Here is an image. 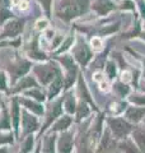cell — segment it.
Instances as JSON below:
<instances>
[{
    "label": "cell",
    "instance_id": "cell-15",
    "mask_svg": "<svg viewBox=\"0 0 145 153\" xmlns=\"http://www.w3.org/2000/svg\"><path fill=\"white\" fill-rule=\"evenodd\" d=\"M141 37H143V38H145V32H144V33H141Z\"/></svg>",
    "mask_w": 145,
    "mask_h": 153
},
{
    "label": "cell",
    "instance_id": "cell-12",
    "mask_svg": "<svg viewBox=\"0 0 145 153\" xmlns=\"http://www.w3.org/2000/svg\"><path fill=\"white\" fill-rule=\"evenodd\" d=\"M46 26H47V22L46 21H40V22L37 23V28H38V30H45Z\"/></svg>",
    "mask_w": 145,
    "mask_h": 153
},
{
    "label": "cell",
    "instance_id": "cell-7",
    "mask_svg": "<svg viewBox=\"0 0 145 153\" xmlns=\"http://www.w3.org/2000/svg\"><path fill=\"white\" fill-rule=\"evenodd\" d=\"M115 89L117 91L118 94L122 96V97L125 94H127V92H129V87H127V85H125L124 83H116L115 84Z\"/></svg>",
    "mask_w": 145,
    "mask_h": 153
},
{
    "label": "cell",
    "instance_id": "cell-10",
    "mask_svg": "<svg viewBox=\"0 0 145 153\" xmlns=\"http://www.w3.org/2000/svg\"><path fill=\"white\" fill-rule=\"evenodd\" d=\"M92 47H93L94 50H101L102 49V46H103V44H102V41H101V38L99 37H94L93 40H92Z\"/></svg>",
    "mask_w": 145,
    "mask_h": 153
},
{
    "label": "cell",
    "instance_id": "cell-2",
    "mask_svg": "<svg viewBox=\"0 0 145 153\" xmlns=\"http://www.w3.org/2000/svg\"><path fill=\"white\" fill-rule=\"evenodd\" d=\"M93 8L101 16H106L107 13L115 9V3L112 0H95V3L93 4Z\"/></svg>",
    "mask_w": 145,
    "mask_h": 153
},
{
    "label": "cell",
    "instance_id": "cell-14",
    "mask_svg": "<svg viewBox=\"0 0 145 153\" xmlns=\"http://www.w3.org/2000/svg\"><path fill=\"white\" fill-rule=\"evenodd\" d=\"M122 80H124V82H127V80H130V73H129V71H124V73H122Z\"/></svg>",
    "mask_w": 145,
    "mask_h": 153
},
{
    "label": "cell",
    "instance_id": "cell-1",
    "mask_svg": "<svg viewBox=\"0 0 145 153\" xmlns=\"http://www.w3.org/2000/svg\"><path fill=\"white\" fill-rule=\"evenodd\" d=\"M109 126L113 135L118 139H122L131 131V125L124 119H112L109 120Z\"/></svg>",
    "mask_w": 145,
    "mask_h": 153
},
{
    "label": "cell",
    "instance_id": "cell-11",
    "mask_svg": "<svg viewBox=\"0 0 145 153\" xmlns=\"http://www.w3.org/2000/svg\"><path fill=\"white\" fill-rule=\"evenodd\" d=\"M17 4H18V7L21 8L22 10H24V9L28 8V3L24 1V0H17Z\"/></svg>",
    "mask_w": 145,
    "mask_h": 153
},
{
    "label": "cell",
    "instance_id": "cell-6",
    "mask_svg": "<svg viewBox=\"0 0 145 153\" xmlns=\"http://www.w3.org/2000/svg\"><path fill=\"white\" fill-rule=\"evenodd\" d=\"M122 149L126 152V153H140L138 148H135L132 146L131 142H125L124 144H122Z\"/></svg>",
    "mask_w": 145,
    "mask_h": 153
},
{
    "label": "cell",
    "instance_id": "cell-16",
    "mask_svg": "<svg viewBox=\"0 0 145 153\" xmlns=\"http://www.w3.org/2000/svg\"><path fill=\"white\" fill-rule=\"evenodd\" d=\"M144 1H145V0H144Z\"/></svg>",
    "mask_w": 145,
    "mask_h": 153
},
{
    "label": "cell",
    "instance_id": "cell-4",
    "mask_svg": "<svg viewBox=\"0 0 145 153\" xmlns=\"http://www.w3.org/2000/svg\"><path fill=\"white\" fill-rule=\"evenodd\" d=\"M134 139L139 146V149L145 153V129H136L134 131Z\"/></svg>",
    "mask_w": 145,
    "mask_h": 153
},
{
    "label": "cell",
    "instance_id": "cell-9",
    "mask_svg": "<svg viewBox=\"0 0 145 153\" xmlns=\"http://www.w3.org/2000/svg\"><path fill=\"white\" fill-rule=\"evenodd\" d=\"M107 73L109 75V78H115L116 75V65L113 61H108L107 63Z\"/></svg>",
    "mask_w": 145,
    "mask_h": 153
},
{
    "label": "cell",
    "instance_id": "cell-8",
    "mask_svg": "<svg viewBox=\"0 0 145 153\" xmlns=\"http://www.w3.org/2000/svg\"><path fill=\"white\" fill-rule=\"evenodd\" d=\"M130 101L136 103V105H145V96H140V94H134L130 97Z\"/></svg>",
    "mask_w": 145,
    "mask_h": 153
},
{
    "label": "cell",
    "instance_id": "cell-3",
    "mask_svg": "<svg viewBox=\"0 0 145 153\" xmlns=\"http://www.w3.org/2000/svg\"><path fill=\"white\" fill-rule=\"evenodd\" d=\"M145 116V108H138V107H130L126 111L127 120L132 123H138Z\"/></svg>",
    "mask_w": 145,
    "mask_h": 153
},
{
    "label": "cell",
    "instance_id": "cell-5",
    "mask_svg": "<svg viewBox=\"0 0 145 153\" xmlns=\"http://www.w3.org/2000/svg\"><path fill=\"white\" fill-rule=\"evenodd\" d=\"M76 55H78V59H79V61H80L81 64H85L87 61L90 59V52L85 47V45H83V47L80 49V51L76 52Z\"/></svg>",
    "mask_w": 145,
    "mask_h": 153
},
{
    "label": "cell",
    "instance_id": "cell-13",
    "mask_svg": "<svg viewBox=\"0 0 145 153\" xmlns=\"http://www.w3.org/2000/svg\"><path fill=\"white\" fill-rule=\"evenodd\" d=\"M94 79L97 80V82H102V80H104V76H103V74L102 73H95L94 74Z\"/></svg>",
    "mask_w": 145,
    "mask_h": 153
}]
</instances>
